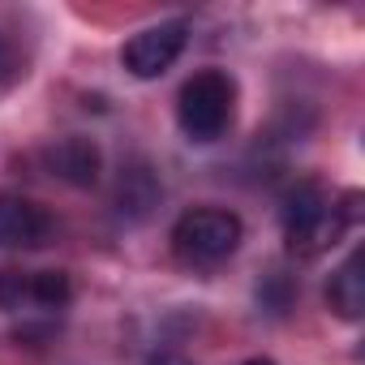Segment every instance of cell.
I'll return each mask as SVG.
<instances>
[{
	"label": "cell",
	"mask_w": 365,
	"mask_h": 365,
	"mask_svg": "<svg viewBox=\"0 0 365 365\" xmlns=\"http://www.w3.org/2000/svg\"><path fill=\"white\" fill-rule=\"evenodd\" d=\"M356 194L331 198L322 185L305 180L297 185L284 202V237H288V254L292 258H318L327 250H335L344 241V232L356 224Z\"/></svg>",
	"instance_id": "cell-1"
},
{
	"label": "cell",
	"mask_w": 365,
	"mask_h": 365,
	"mask_svg": "<svg viewBox=\"0 0 365 365\" xmlns=\"http://www.w3.org/2000/svg\"><path fill=\"white\" fill-rule=\"evenodd\" d=\"M237 112V82L224 69L194 73L176 95V120L190 142H220Z\"/></svg>",
	"instance_id": "cell-2"
},
{
	"label": "cell",
	"mask_w": 365,
	"mask_h": 365,
	"mask_svg": "<svg viewBox=\"0 0 365 365\" xmlns=\"http://www.w3.org/2000/svg\"><path fill=\"white\" fill-rule=\"evenodd\" d=\"M245 224L224 207H194L172 224V250L190 267H220L241 250Z\"/></svg>",
	"instance_id": "cell-3"
},
{
	"label": "cell",
	"mask_w": 365,
	"mask_h": 365,
	"mask_svg": "<svg viewBox=\"0 0 365 365\" xmlns=\"http://www.w3.org/2000/svg\"><path fill=\"white\" fill-rule=\"evenodd\" d=\"M185 43H190V26H185V22H159V26L138 31V35L120 48V65H125L133 78L146 82V78L168 73V69L180 61Z\"/></svg>",
	"instance_id": "cell-4"
},
{
	"label": "cell",
	"mask_w": 365,
	"mask_h": 365,
	"mask_svg": "<svg viewBox=\"0 0 365 365\" xmlns=\"http://www.w3.org/2000/svg\"><path fill=\"white\" fill-rule=\"evenodd\" d=\"M52 241V215L22 198V194H0V250H43Z\"/></svg>",
	"instance_id": "cell-5"
},
{
	"label": "cell",
	"mask_w": 365,
	"mask_h": 365,
	"mask_svg": "<svg viewBox=\"0 0 365 365\" xmlns=\"http://www.w3.org/2000/svg\"><path fill=\"white\" fill-rule=\"evenodd\" d=\"M43 159H48L52 176H61L65 185H78V190H91L95 180H99V168H103L99 146H95L91 138H78V133L52 142V146L43 150Z\"/></svg>",
	"instance_id": "cell-6"
},
{
	"label": "cell",
	"mask_w": 365,
	"mask_h": 365,
	"mask_svg": "<svg viewBox=\"0 0 365 365\" xmlns=\"http://www.w3.org/2000/svg\"><path fill=\"white\" fill-rule=\"evenodd\" d=\"M327 305L344 318V322H356L365 314V250H352L339 271L331 275L327 284Z\"/></svg>",
	"instance_id": "cell-7"
},
{
	"label": "cell",
	"mask_w": 365,
	"mask_h": 365,
	"mask_svg": "<svg viewBox=\"0 0 365 365\" xmlns=\"http://www.w3.org/2000/svg\"><path fill=\"white\" fill-rule=\"evenodd\" d=\"M31 301H35V309H61L69 301V275L65 271H31Z\"/></svg>",
	"instance_id": "cell-8"
},
{
	"label": "cell",
	"mask_w": 365,
	"mask_h": 365,
	"mask_svg": "<svg viewBox=\"0 0 365 365\" xmlns=\"http://www.w3.org/2000/svg\"><path fill=\"white\" fill-rule=\"evenodd\" d=\"M0 309L5 314L35 309V301H31V271H0Z\"/></svg>",
	"instance_id": "cell-9"
},
{
	"label": "cell",
	"mask_w": 365,
	"mask_h": 365,
	"mask_svg": "<svg viewBox=\"0 0 365 365\" xmlns=\"http://www.w3.org/2000/svg\"><path fill=\"white\" fill-rule=\"evenodd\" d=\"M22 78V65H18V52H14V43L0 35V91L5 86H14Z\"/></svg>",
	"instance_id": "cell-10"
},
{
	"label": "cell",
	"mask_w": 365,
	"mask_h": 365,
	"mask_svg": "<svg viewBox=\"0 0 365 365\" xmlns=\"http://www.w3.org/2000/svg\"><path fill=\"white\" fill-rule=\"evenodd\" d=\"M146 365H190V361L180 356V352H155V356H150Z\"/></svg>",
	"instance_id": "cell-11"
},
{
	"label": "cell",
	"mask_w": 365,
	"mask_h": 365,
	"mask_svg": "<svg viewBox=\"0 0 365 365\" xmlns=\"http://www.w3.org/2000/svg\"><path fill=\"white\" fill-rule=\"evenodd\" d=\"M245 365H275L271 356H254V361H245Z\"/></svg>",
	"instance_id": "cell-12"
}]
</instances>
